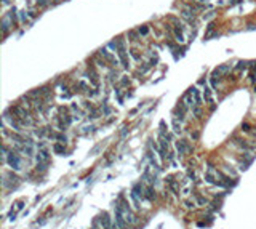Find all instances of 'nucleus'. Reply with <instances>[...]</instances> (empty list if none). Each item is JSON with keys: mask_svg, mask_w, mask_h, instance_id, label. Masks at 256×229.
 <instances>
[{"mask_svg": "<svg viewBox=\"0 0 256 229\" xmlns=\"http://www.w3.org/2000/svg\"><path fill=\"white\" fill-rule=\"evenodd\" d=\"M5 176L8 178V180H5V181H3L5 188H10V189H13V188H16V186L19 184V178L16 176V175H13V173H5Z\"/></svg>", "mask_w": 256, "mask_h": 229, "instance_id": "f257e3e1", "label": "nucleus"}, {"mask_svg": "<svg viewBox=\"0 0 256 229\" xmlns=\"http://www.w3.org/2000/svg\"><path fill=\"white\" fill-rule=\"evenodd\" d=\"M8 164H10V167L11 168H15V170H19L21 168V159H19V155L16 154V152H10L8 154Z\"/></svg>", "mask_w": 256, "mask_h": 229, "instance_id": "f03ea898", "label": "nucleus"}, {"mask_svg": "<svg viewBox=\"0 0 256 229\" xmlns=\"http://www.w3.org/2000/svg\"><path fill=\"white\" fill-rule=\"evenodd\" d=\"M99 223H101V227L103 229H114V224H112V218L109 216V213H101L99 216Z\"/></svg>", "mask_w": 256, "mask_h": 229, "instance_id": "7ed1b4c3", "label": "nucleus"}, {"mask_svg": "<svg viewBox=\"0 0 256 229\" xmlns=\"http://www.w3.org/2000/svg\"><path fill=\"white\" fill-rule=\"evenodd\" d=\"M176 149H178V152H179V155H184L186 152H191V146H189V143L184 141V139H181V141L176 143Z\"/></svg>", "mask_w": 256, "mask_h": 229, "instance_id": "20e7f679", "label": "nucleus"}, {"mask_svg": "<svg viewBox=\"0 0 256 229\" xmlns=\"http://www.w3.org/2000/svg\"><path fill=\"white\" fill-rule=\"evenodd\" d=\"M37 162L38 164H48L50 162V154H48V151L47 149H40L38 151V154H37Z\"/></svg>", "mask_w": 256, "mask_h": 229, "instance_id": "39448f33", "label": "nucleus"}, {"mask_svg": "<svg viewBox=\"0 0 256 229\" xmlns=\"http://www.w3.org/2000/svg\"><path fill=\"white\" fill-rule=\"evenodd\" d=\"M231 69H232V66H231V64H222V66H219V68L213 72V77H216V75L221 77V75L227 74V72H231Z\"/></svg>", "mask_w": 256, "mask_h": 229, "instance_id": "423d86ee", "label": "nucleus"}, {"mask_svg": "<svg viewBox=\"0 0 256 229\" xmlns=\"http://www.w3.org/2000/svg\"><path fill=\"white\" fill-rule=\"evenodd\" d=\"M166 183H168V186H170V189H171V192H175L176 195L179 194V188H178V183L175 181V178H173V176H168V178H166Z\"/></svg>", "mask_w": 256, "mask_h": 229, "instance_id": "0eeeda50", "label": "nucleus"}, {"mask_svg": "<svg viewBox=\"0 0 256 229\" xmlns=\"http://www.w3.org/2000/svg\"><path fill=\"white\" fill-rule=\"evenodd\" d=\"M189 93L192 95L194 101H195V106H200V104H202V98H200V93H199V90H197L195 87H192V88H191V91H189Z\"/></svg>", "mask_w": 256, "mask_h": 229, "instance_id": "6e6552de", "label": "nucleus"}, {"mask_svg": "<svg viewBox=\"0 0 256 229\" xmlns=\"http://www.w3.org/2000/svg\"><path fill=\"white\" fill-rule=\"evenodd\" d=\"M133 195H136L138 199L139 197H143V188H141V184L138 183V184H135V188H133V192H131Z\"/></svg>", "mask_w": 256, "mask_h": 229, "instance_id": "1a4fd4ad", "label": "nucleus"}, {"mask_svg": "<svg viewBox=\"0 0 256 229\" xmlns=\"http://www.w3.org/2000/svg\"><path fill=\"white\" fill-rule=\"evenodd\" d=\"M203 96L207 99V103H213V98H211V88L205 85V90H203Z\"/></svg>", "mask_w": 256, "mask_h": 229, "instance_id": "9d476101", "label": "nucleus"}, {"mask_svg": "<svg viewBox=\"0 0 256 229\" xmlns=\"http://www.w3.org/2000/svg\"><path fill=\"white\" fill-rule=\"evenodd\" d=\"M182 18H186L187 21H192L194 19V12H189V10H184V12H181Z\"/></svg>", "mask_w": 256, "mask_h": 229, "instance_id": "9b49d317", "label": "nucleus"}, {"mask_svg": "<svg viewBox=\"0 0 256 229\" xmlns=\"http://www.w3.org/2000/svg\"><path fill=\"white\" fill-rule=\"evenodd\" d=\"M146 192H147V194H146V197H147L149 200H154V199H155V191H154V188H152V186H149Z\"/></svg>", "mask_w": 256, "mask_h": 229, "instance_id": "f8f14e48", "label": "nucleus"}, {"mask_svg": "<svg viewBox=\"0 0 256 229\" xmlns=\"http://www.w3.org/2000/svg\"><path fill=\"white\" fill-rule=\"evenodd\" d=\"M53 151H54V152H58V154H64V146H61V144H54Z\"/></svg>", "mask_w": 256, "mask_h": 229, "instance_id": "ddd939ff", "label": "nucleus"}, {"mask_svg": "<svg viewBox=\"0 0 256 229\" xmlns=\"http://www.w3.org/2000/svg\"><path fill=\"white\" fill-rule=\"evenodd\" d=\"M27 12H19V18H21V23H26L27 21Z\"/></svg>", "mask_w": 256, "mask_h": 229, "instance_id": "4468645a", "label": "nucleus"}, {"mask_svg": "<svg viewBox=\"0 0 256 229\" xmlns=\"http://www.w3.org/2000/svg\"><path fill=\"white\" fill-rule=\"evenodd\" d=\"M242 69H247V63H238L235 66V71H242Z\"/></svg>", "mask_w": 256, "mask_h": 229, "instance_id": "2eb2a0df", "label": "nucleus"}, {"mask_svg": "<svg viewBox=\"0 0 256 229\" xmlns=\"http://www.w3.org/2000/svg\"><path fill=\"white\" fill-rule=\"evenodd\" d=\"M35 3H37V5H40V7H47V5H48L47 0H35Z\"/></svg>", "mask_w": 256, "mask_h": 229, "instance_id": "dca6fc26", "label": "nucleus"}, {"mask_svg": "<svg viewBox=\"0 0 256 229\" xmlns=\"http://www.w3.org/2000/svg\"><path fill=\"white\" fill-rule=\"evenodd\" d=\"M147 31H149V29H147L146 26H144V27H139V31H138V32H139L141 35H146V34H147Z\"/></svg>", "mask_w": 256, "mask_h": 229, "instance_id": "f3484780", "label": "nucleus"}, {"mask_svg": "<svg viewBox=\"0 0 256 229\" xmlns=\"http://www.w3.org/2000/svg\"><path fill=\"white\" fill-rule=\"evenodd\" d=\"M131 56H133V58H135V59H138V61H139V59H141V56H139V55H138V53H136V50H131Z\"/></svg>", "mask_w": 256, "mask_h": 229, "instance_id": "a211bd4d", "label": "nucleus"}, {"mask_svg": "<svg viewBox=\"0 0 256 229\" xmlns=\"http://www.w3.org/2000/svg\"><path fill=\"white\" fill-rule=\"evenodd\" d=\"M242 130H245V131H250V125H248V124H243V125H242Z\"/></svg>", "mask_w": 256, "mask_h": 229, "instance_id": "6ab92c4d", "label": "nucleus"}, {"mask_svg": "<svg viewBox=\"0 0 256 229\" xmlns=\"http://www.w3.org/2000/svg\"><path fill=\"white\" fill-rule=\"evenodd\" d=\"M197 2H202V3H205V2H208V0H197Z\"/></svg>", "mask_w": 256, "mask_h": 229, "instance_id": "aec40b11", "label": "nucleus"}]
</instances>
